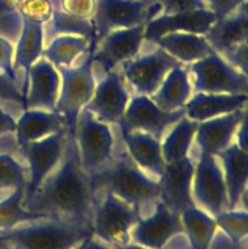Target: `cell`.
Returning <instances> with one entry per match:
<instances>
[{
  "mask_svg": "<svg viewBox=\"0 0 248 249\" xmlns=\"http://www.w3.org/2000/svg\"><path fill=\"white\" fill-rule=\"evenodd\" d=\"M27 211L49 218L91 225L95 194L90 178L80 165L75 139L68 135L65 152L56 169L32 198L23 201Z\"/></svg>",
  "mask_w": 248,
  "mask_h": 249,
  "instance_id": "1",
  "label": "cell"
},
{
  "mask_svg": "<svg viewBox=\"0 0 248 249\" xmlns=\"http://www.w3.org/2000/svg\"><path fill=\"white\" fill-rule=\"evenodd\" d=\"M89 178L94 194L102 190L109 191L133 207L140 218L152 213L160 201L158 181L135 164L126 152L119 134L112 160L104 169Z\"/></svg>",
  "mask_w": 248,
  "mask_h": 249,
  "instance_id": "2",
  "label": "cell"
},
{
  "mask_svg": "<svg viewBox=\"0 0 248 249\" xmlns=\"http://www.w3.org/2000/svg\"><path fill=\"white\" fill-rule=\"evenodd\" d=\"M92 236V226L58 218L26 223L0 235L17 249H74Z\"/></svg>",
  "mask_w": 248,
  "mask_h": 249,
  "instance_id": "3",
  "label": "cell"
},
{
  "mask_svg": "<svg viewBox=\"0 0 248 249\" xmlns=\"http://www.w3.org/2000/svg\"><path fill=\"white\" fill-rule=\"evenodd\" d=\"M56 70L60 74L61 85L55 111L65 121L68 135L74 138L78 117L91 99L97 82L91 51L71 67H56Z\"/></svg>",
  "mask_w": 248,
  "mask_h": 249,
  "instance_id": "4",
  "label": "cell"
},
{
  "mask_svg": "<svg viewBox=\"0 0 248 249\" xmlns=\"http://www.w3.org/2000/svg\"><path fill=\"white\" fill-rule=\"evenodd\" d=\"M139 219L133 207L109 191L95 192L92 237L111 247L126 246L131 243L130 232Z\"/></svg>",
  "mask_w": 248,
  "mask_h": 249,
  "instance_id": "5",
  "label": "cell"
},
{
  "mask_svg": "<svg viewBox=\"0 0 248 249\" xmlns=\"http://www.w3.org/2000/svg\"><path fill=\"white\" fill-rule=\"evenodd\" d=\"M117 138L112 125L102 123L83 108L78 117L74 139L80 165L88 177L96 174L108 164L113 157Z\"/></svg>",
  "mask_w": 248,
  "mask_h": 249,
  "instance_id": "6",
  "label": "cell"
},
{
  "mask_svg": "<svg viewBox=\"0 0 248 249\" xmlns=\"http://www.w3.org/2000/svg\"><path fill=\"white\" fill-rule=\"evenodd\" d=\"M146 44L148 48H146L143 43L140 53L130 60L124 61L119 66V71L128 87L131 88L136 95L151 96L169 71L181 63L156 44L148 41H146Z\"/></svg>",
  "mask_w": 248,
  "mask_h": 249,
  "instance_id": "7",
  "label": "cell"
},
{
  "mask_svg": "<svg viewBox=\"0 0 248 249\" xmlns=\"http://www.w3.org/2000/svg\"><path fill=\"white\" fill-rule=\"evenodd\" d=\"M184 66L190 73L194 92L248 94V75L233 68L215 51L196 62Z\"/></svg>",
  "mask_w": 248,
  "mask_h": 249,
  "instance_id": "8",
  "label": "cell"
},
{
  "mask_svg": "<svg viewBox=\"0 0 248 249\" xmlns=\"http://www.w3.org/2000/svg\"><path fill=\"white\" fill-rule=\"evenodd\" d=\"M159 15L156 0H96L92 16L95 43L109 32L146 24Z\"/></svg>",
  "mask_w": 248,
  "mask_h": 249,
  "instance_id": "9",
  "label": "cell"
},
{
  "mask_svg": "<svg viewBox=\"0 0 248 249\" xmlns=\"http://www.w3.org/2000/svg\"><path fill=\"white\" fill-rule=\"evenodd\" d=\"M67 139L68 131L65 129L41 140L19 146V155L28 173L23 201L32 198L46 178L56 169L65 152Z\"/></svg>",
  "mask_w": 248,
  "mask_h": 249,
  "instance_id": "10",
  "label": "cell"
},
{
  "mask_svg": "<svg viewBox=\"0 0 248 249\" xmlns=\"http://www.w3.org/2000/svg\"><path fill=\"white\" fill-rule=\"evenodd\" d=\"M145 43V24L116 29L95 43L91 51L96 79L117 70L126 60L138 55Z\"/></svg>",
  "mask_w": 248,
  "mask_h": 249,
  "instance_id": "11",
  "label": "cell"
},
{
  "mask_svg": "<svg viewBox=\"0 0 248 249\" xmlns=\"http://www.w3.org/2000/svg\"><path fill=\"white\" fill-rule=\"evenodd\" d=\"M192 198L198 208L212 216L228 211V191L223 169L216 156L196 155L194 178H192Z\"/></svg>",
  "mask_w": 248,
  "mask_h": 249,
  "instance_id": "12",
  "label": "cell"
},
{
  "mask_svg": "<svg viewBox=\"0 0 248 249\" xmlns=\"http://www.w3.org/2000/svg\"><path fill=\"white\" fill-rule=\"evenodd\" d=\"M185 117V109L167 112L160 109L150 96L135 95L130 97L125 112L117 128L122 133L142 131L162 140L168 130Z\"/></svg>",
  "mask_w": 248,
  "mask_h": 249,
  "instance_id": "13",
  "label": "cell"
},
{
  "mask_svg": "<svg viewBox=\"0 0 248 249\" xmlns=\"http://www.w3.org/2000/svg\"><path fill=\"white\" fill-rule=\"evenodd\" d=\"M119 68L97 78L91 99L84 107L96 119L108 125H118L130 101V91Z\"/></svg>",
  "mask_w": 248,
  "mask_h": 249,
  "instance_id": "14",
  "label": "cell"
},
{
  "mask_svg": "<svg viewBox=\"0 0 248 249\" xmlns=\"http://www.w3.org/2000/svg\"><path fill=\"white\" fill-rule=\"evenodd\" d=\"M184 233L181 218L159 201L151 214L138 220L130 232L131 242L150 249H163L175 236Z\"/></svg>",
  "mask_w": 248,
  "mask_h": 249,
  "instance_id": "15",
  "label": "cell"
},
{
  "mask_svg": "<svg viewBox=\"0 0 248 249\" xmlns=\"http://www.w3.org/2000/svg\"><path fill=\"white\" fill-rule=\"evenodd\" d=\"M196 156L173 163H165L164 173L158 180L160 201L180 215L185 209L196 206L192 198V178H194Z\"/></svg>",
  "mask_w": 248,
  "mask_h": 249,
  "instance_id": "16",
  "label": "cell"
},
{
  "mask_svg": "<svg viewBox=\"0 0 248 249\" xmlns=\"http://www.w3.org/2000/svg\"><path fill=\"white\" fill-rule=\"evenodd\" d=\"M24 109L55 111L61 78L53 63L41 56L24 74Z\"/></svg>",
  "mask_w": 248,
  "mask_h": 249,
  "instance_id": "17",
  "label": "cell"
},
{
  "mask_svg": "<svg viewBox=\"0 0 248 249\" xmlns=\"http://www.w3.org/2000/svg\"><path fill=\"white\" fill-rule=\"evenodd\" d=\"M248 117L247 107L232 113L199 122L194 141L195 156L199 153L216 156L233 142L235 134L243 119Z\"/></svg>",
  "mask_w": 248,
  "mask_h": 249,
  "instance_id": "18",
  "label": "cell"
},
{
  "mask_svg": "<svg viewBox=\"0 0 248 249\" xmlns=\"http://www.w3.org/2000/svg\"><path fill=\"white\" fill-rule=\"evenodd\" d=\"M216 17L209 9L159 15L145 24V41L153 43L168 33H194L204 36Z\"/></svg>",
  "mask_w": 248,
  "mask_h": 249,
  "instance_id": "19",
  "label": "cell"
},
{
  "mask_svg": "<svg viewBox=\"0 0 248 249\" xmlns=\"http://www.w3.org/2000/svg\"><path fill=\"white\" fill-rule=\"evenodd\" d=\"M221 165L228 191V211H247L248 152L235 142L216 155Z\"/></svg>",
  "mask_w": 248,
  "mask_h": 249,
  "instance_id": "20",
  "label": "cell"
},
{
  "mask_svg": "<svg viewBox=\"0 0 248 249\" xmlns=\"http://www.w3.org/2000/svg\"><path fill=\"white\" fill-rule=\"evenodd\" d=\"M118 134L126 152L135 162V164L148 177L158 181L164 173L165 168V162L163 160L162 148H160V140L142 131L122 133L118 130Z\"/></svg>",
  "mask_w": 248,
  "mask_h": 249,
  "instance_id": "21",
  "label": "cell"
},
{
  "mask_svg": "<svg viewBox=\"0 0 248 249\" xmlns=\"http://www.w3.org/2000/svg\"><path fill=\"white\" fill-rule=\"evenodd\" d=\"M248 94H207L194 92L185 105V117L191 121L204 122L247 107Z\"/></svg>",
  "mask_w": 248,
  "mask_h": 249,
  "instance_id": "22",
  "label": "cell"
},
{
  "mask_svg": "<svg viewBox=\"0 0 248 249\" xmlns=\"http://www.w3.org/2000/svg\"><path fill=\"white\" fill-rule=\"evenodd\" d=\"M248 5L238 7L229 16L214 22L204 38L215 53H223L228 49L248 41Z\"/></svg>",
  "mask_w": 248,
  "mask_h": 249,
  "instance_id": "23",
  "label": "cell"
},
{
  "mask_svg": "<svg viewBox=\"0 0 248 249\" xmlns=\"http://www.w3.org/2000/svg\"><path fill=\"white\" fill-rule=\"evenodd\" d=\"M65 129H67L65 121L56 111L24 109L16 119L15 136L19 147Z\"/></svg>",
  "mask_w": 248,
  "mask_h": 249,
  "instance_id": "24",
  "label": "cell"
},
{
  "mask_svg": "<svg viewBox=\"0 0 248 249\" xmlns=\"http://www.w3.org/2000/svg\"><path fill=\"white\" fill-rule=\"evenodd\" d=\"M192 95L194 88L189 71L184 65H179L169 71L150 97L160 109L172 112L184 108Z\"/></svg>",
  "mask_w": 248,
  "mask_h": 249,
  "instance_id": "25",
  "label": "cell"
},
{
  "mask_svg": "<svg viewBox=\"0 0 248 249\" xmlns=\"http://www.w3.org/2000/svg\"><path fill=\"white\" fill-rule=\"evenodd\" d=\"M153 44L163 49L181 65L196 62L214 51L204 36L194 33H168L156 39Z\"/></svg>",
  "mask_w": 248,
  "mask_h": 249,
  "instance_id": "26",
  "label": "cell"
},
{
  "mask_svg": "<svg viewBox=\"0 0 248 249\" xmlns=\"http://www.w3.org/2000/svg\"><path fill=\"white\" fill-rule=\"evenodd\" d=\"M44 46V24L23 18V28L15 45L14 56V67L18 74H26L43 56Z\"/></svg>",
  "mask_w": 248,
  "mask_h": 249,
  "instance_id": "27",
  "label": "cell"
},
{
  "mask_svg": "<svg viewBox=\"0 0 248 249\" xmlns=\"http://www.w3.org/2000/svg\"><path fill=\"white\" fill-rule=\"evenodd\" d=\"M197 126V122L182 117L165 133L160 140L162 156L165 163L177 162L192 155Z\"/></svg>",
  "mask_w": 248,
  "mask_h": 249,
  "instance_id": "28",
  "label": "cell"
},
{
  "mask_svg": "<svg viewBox=\"0 0 248 249\" xmlns=\"http://www.w3.org/2000/svg\"><path fill=\"white\" fill-rule=\"evenodd\" d=\"M90 51L92 44L85 36H58L46 44L43 57L55 67H71Z\"/></svg>",
  "mask_w": 248,
  "mask_h": 249,
  "instance_id": "29",
  "label": "cell"
},
{
  "mask_svg": "<svg viewBox=\"0 0 248 249\" xmlns=\"http://www.w3.org/2000/svg\"><path fill=\"white\" fill-rule=\"evenodd\" d=\"M180 218L189 248L209 249L218 230L215 219L197 206L185 209Z\"/></svg>",
  "mask_w": 248,
  "mask_h": 249,
  "instance_id": "30",
  "label": "cell"
},
{
  "mask_svg": "<svg viewBox=\"0 0 248 249\" xmlns=\"http://www.w3.org/2000/svg\"><path fill=\"white\" fill-rule=\"evenodd\" d=\"M58 36H80L89 39L94 49L95 28L92 18L74 16L67 12L53 10L50 19L44 24V43ZM45 48V46H44Z\"/></svg>",
  "mask_w": 248,
  "mask_h": 249,
  "instance_id": "31",
  "label": "cell"
},
{
  "mask_svg": "<svg viewBox=\"0 0 248 249\" xmlns=\"http://www.w3.org/2000/svg\"><path fill=\"white\" fill-rule=\"evenodd\" d=\"M24 189H17L0 196V235L14 230L26 223L49 218L43 214L29 212L23 206Z\"/></svg>",
  "mask_w": 248,
  "mask_h": 249,
  "instance_id": "32",
  "label": "cell"
},
{
  "mask_svg": "<svg viewBox=\"0 0 248 249\" xmlns=\"http://www.w3.org/2000/svg\"><path fill=\"white\" fill-rule=\"evenodd\" d=\"M28 173L24 160L19 155L0 153V196L17 189L26 190Z\"/></svg>",
  "mask_w": 248,
  "mask_h": 249,
  "instance_id": "33",
  "label": "cell"
},
{
  "mask_svg": "<svg viewBox=\"0 0 248 249\" xmlns=\"http://www.w3.org/2000/svg\"><path fill=\"white\" fill-rule=\"evenodd\" d=\"M214 219H215L219 230L223 231L233 245L240 246L243 243H247V211H242V209L224 211L216 216H214Z\"/></svg>",
  "mask_w": 248,
  "mask_h": 249,
  "instance_id": "34",
  "label": "cell"
},
{
  "mask_svg": "<svg viewBox=\"0 0 248 249\" xmlns=\"http://www.w3.org/2000/svg\"><path fill=\"white\" fill-rule=\"evenodd\" d=\"M23 79L11 78L6 73L0 72V105H6L7 108L14 114L16 113L17 117V113L21 114L24 111Z\"/></svg>",
  "mask_w": 248,
  "mask_h": 249,
  "instance_id": "35",
  "label": "cell"
},
{
  "mask_svg": "<svg viewBox=\"0 0 248 249\" xmlns=\"http://www.w3.org/2000/svg\"><path fill=\"white\" fill-rule=\"evenodd\" d=\"M16 117L11 111L0 105V153L19 155L16 136ZM21 156V155H19Z\"/></svg>",
  "mask_w": 248,
  "mask_h": 249,
  "instance_id": "36",
  "label": "cell"
},
{
  "mask_svg": "<svg viewBox=\"0 0 248 249\" xmlns=\"http://www.w3.org/2000/svg\"><path fill=\"white\" fill-rule=\"evenodd\" d=\"M23 28V17L17 7L0 6V36L16 45Z\"/></svg>",
  "mask_w": 248,
  "mask_h": 249,
  "instance_id": "37",
  "label": "cell"
},
{
  "mask_svg": "<svg viewBox=\"0 0 248 249\" xmlns=\"http://www.w3.org/2000/svg\"><path fill=\"white\" fill-rule=\"evenodd\" d=\"M22 17L45 24L53 12V0H23L17 6Z\"/></svg>",
  "mask_w": 248,
  "mask_h": 249,
  "instance_id": "38",
  "label": "cell"
},
{
  "mask_svg": "<svg viewBox=\"0 0 248 249\" xmlns=\"http://www.w3.org/2000/svg\"><path fill=\"white\" fill-rule=\"evenodd\" d=\"M53 10L84 18H92L96 7V0H53Z\"/></svg>",
  "mask_w": 248,
  "mask_h": 249,
  "instance_id": "39",
  "label": "cell"
},
{
  "mask_svg": "<svg viewBox=\"0 0 248 249\" xmlns=\"http://www.w3.org/2000/svg\"><path fill=\"white\" fill-rule=\"evenodd\" d=\"M219 55L223 56L226 62L240 71L242 74L248 75V41L232 46Z\"/></svg>",
  "mask_w": 248,
  "mask_h": 249,
  "instance_id": "40",
  "label": "cell"
},
{
  "mask_svg": "<svg viewBox=\"0 0 248 249\" xmlns=\"http://www.w3.org/2000/svg\"><path fill=\"white\" fill-rule=\"evenodd\" d=\"M156 2L159 5L160 15L208 9L204 0H156Z\"/></svg>",
  "mask_w": 248,
  "mask_h": 249,
  "instance_id": "41",
  "label": "cell"
},
{
  "mask_svg": "<svg viewBox=\"0 0 248 249\" xmlns=\"http://www.w3.org/2000/svg\"><path fill=\"white\" fill-rule=\"evenodd\" d=\"M15 45L0 36V72L6 73L11 78L23 79L24 74H18L14 67Z\"/></svg>",
  "mask_w": 248,
  "mask_h": 249,
  "instance_id": "42",
  "label": "cell"
},
{
  "mask_svg": "<svg viewBox=\"0 0 248 249\" xmlns=\"http://www.w3.org/2000/svg\"><path fill=\"white\" fill-rule=\"evenodd\" d=\"M207 7L215 15L216 19L229 16L242 6L247 0H204Z\"/></svg>",
  "mask_w": 248,
  "mask_h": 249,
  "instance_id": "43",
  "label": "cell"
},
{
  "mask_svg": "<svg viewBox=\"0 0 248 249\" xmlns=\"http://www.w3.org/2000/svg\"><path fill=\"white\" fill-rule=\"evenodd\" d=\"M247 123H248V117H246L242 121V123L238 126L237 131L235 134V139L233 142L241 148V150L247 152V143H248V134H247Z\"/></svg>",
  "mask_w": 248,
  "mask_h": 249,
  "instance_id": "44",
  "label": "cell"
},
{
  "mask_svg": "<svg viewBox=\"0 0 248 249\" xmlns=\"http://www.w3.org/2000/svg\"><path fill=\"white\" fill-rule=\"evenodd\" d=\"M163 249H190L185 233H180L173 237Z\"/></svg>",
  "mask_w": 248,
  "mask_h": 249,
  "instance_id": "45",
  "label": "cell"
},
{
  "mask_svg": "<svg viewBox=\"0 0 248 249\" xmlns=\"http://www.w3.org/2000/svg\"><path fill=\"white\" fill-rule=\"evenodd\" d=\"M87 249H113V247L101 242V241H99L97 238L92 237L91 236V237L89 238V241H88Z\"/></svg>",
  "mask_w": 248,
  "mask_h": 249,
  "instance_id": "46",
  "label": "cell"
},
{
  "mask_svg": "<svg viewBox=\"0 0 248 249\" xmlns=\"http://www.w3.org/2000/svg\"><path fill=\"white\" fill-rule=\"evenodd\" d=\"M23 0H0V6L17 7Z\"/></svg>",
  "mask_w": 248,
  "mask_h": 249,
  "instance_id": "47",
  "label": "cell"
},
{
  "mask_svg": "<svg viewBox=\"0 0 248 249\" xmlns=\"http://www.w3.org/2000/svg\"><path fill=\"white\" fill-rule=\"evenodd\" d=\"M113 249H150V248H146L142 247V246H139L136 243H129L126 246H118V247H113Z\"/></svg>",
  "mask_w": 248,
  "mask_h": 249,
  "instance_id": "48",
  "label": "cell"
},
{
  "mask_svg": "<svg viewBox=\"0 0 248 249\" xmlns=\"http://www.w3.org/2000/svg\"><path fill=\"white\" fill-rule=\"evenodd\" d=\"M0 249H17L12 243L5 240H0Z\"/></svg>",
  "mask_w": 248,
  "mask_h": 249,
  "instance_id": "49",
  "label": "cell"
},
{
  "mask_svg": "<svg viewBox=\"0 0 248 249\" xmlns=\"http://www.w3.org/2000/svg\"><path fill=\"white\" fill-rule=\"evenodd\" d=\"M89 238H90V237L85 238V240L83 241V242H80L79 245H78L77 247H75L74 249H87V245H88V241H89Z\"/></svg>",
  "mask_w": 248,
  "mask_h": 249,
  "instance_id": "50",
  "label": "cell"
}]
</instances>
